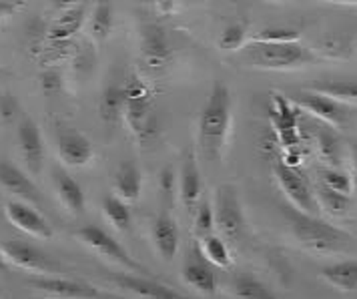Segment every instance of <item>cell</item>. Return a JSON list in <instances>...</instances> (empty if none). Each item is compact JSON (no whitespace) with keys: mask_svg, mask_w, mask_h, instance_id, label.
Wrapping results in <instances>:
<instances>
[{"mask_svg":"<svg viewBox=\"0 0 357 299\" xmlns=\"http://www.w3.org/2000/svg\"><path fill=\"white\" fill-rule=\"evenodd\" d=\"M84 10H86V6H82V4H73V6H68L65 13L56 18V22L52 24V29H50V40L63 43L68 36H73V34L77 33V31L81 29L82 18H84Z\"/></svg>","mask_w":357,"mask_h":299,"instance_id":"603a6c76","label":"cell"},{"mask_svg":"<svg viewBox=\"0 0 357 299\" xmlns=\"http://www.w3.org/2000/svg\"><path fill=\"white\" fill-rule=\"evenodd\" d=\"M351 181H354V187L357 189V143L351 145Z\"/></svg>","mask_w":357,"mask_h":299,"instance_id":"f35d334b","label":"cell"},{"mask_svg":"<svg viewBox=\"0 0 357 299\" xmlns=\"http://www.w3.org/2000/svg\"><path fill=\"white\" fill-rule=\"evenodd\" d=\"M321 277L335 289L351 291L354 287H357V261H340L324 267Z\"/></svg>","mask_w":357,"mask_h":299,"instance_id":"d4e9b609","label":"cell"},{"mask_svg":"<svg viewBox=\"0 0 357 299\" xmlns=\"http://www.w3.org/2000/svg\"><path fill=\"white\" fill-rule=\"evenodd\" d=\"M313 197H315V201H317L319 209H324V211H327L329 215H335V217L345 215V213H347V209H349V203H351L349 197L340 195V193H335V191H331V189L324 187L321 183L315 187Z\"/></svg>","mask_w":357,"mask_h":299,"instance_id":"f1b7e54d","label":"cell"},{"mask_svg":"<svg viewBox=\"0 0 357 299\" xmlns=\"http://www.w3.org/2000/svg\"><path fill=\"white\" fill-rule=\"evenodd\" d=\"M269 115H271V123H273L275 131L297 129L299 111L281 93H271V109H269Z\"/></svg>","mask_w":357,"mask_h":299,"instance_id":"484cf974","label":"cell"},{"mask_svg":"<svg viewBox=\"0 0 357 299\" xmlns=\"http://www.w3.org/2000/svg\"><path fill=\"white\" fill-rule=\"evenodd\" d=\"M231 289L237 299H277L275 293L259 282L257 277H253L251 273H239L235 275V279L231 283Z\"/></svg>","mask_w":357,"mask_h":299,"instance_id":"4316f807","label":"cell"},{"mask_svg":"<svg viewBox=\"0 0 357 299\" xmlns=\"http://www.w3.org/2000/svg\"><path fill=\"white\" fill-rule=\"evenodd\" d=\"M183 279L187 285L199 289L201 293L213 296L217 291V275H215L211 266H207L201 259H189L183 266Z\"/></svg>","mask_w":357,"mask_h":299,"instance_id":"44dd1931","label":"cell"},{"mask_svg":"<svg viewBox=\"0 0 357 299\" xmlns=\"http://www.w3.org/2000/svg\"><path fill=\"white\" fill-rule=\"evenodd\" d=\"M18 143L22 151V159L29 167L31 173H40L43 161H45V143H43V135L38 131L36 123L31 118H24L18 127Z\"/></svg>","mask_w":357,"mask_h":299,"instance_id":"7c38bea8","label":"cell"},{"mask_svg":"<svg viewBox=\"0 0 357 299\" xmlns=\"http://www.w3.org/2000/svg\"><path fill=\"white\" fill-rule=\"evenodd\" d=\"M201 173L197 167L193 153H187L183 159V167H181V201L185 205V209L193 215L199 199H201Z\"/></svg>","mask_w":357,"mask_h":299,"instance_id":"2e32d148","label":"cell"},{"mask_svg":"<svg viewBox=\"0 0 357 299\" xmlns=\"http://www.w3.org/2000/svg\"><path fill=\"white\" fill-rule=\"evenodd\" d=\"M113 282L129 291L132 296L141 299H189L185 296H181L178 291L171 289L169 285L153 282V279H145V277H137V275H116L113 277Z\"/></svg>","mask_w":357,"mask_h":299,"instance_id":"5bb4252c","label":"cell"},{"mask_svg":"<svg viewBox=\"0 0 357 299\" xmlns=\"http://www.w3.org/2000/svg\"><path fill=\"white\" fill-rule=\"evenodd\" d=\"M153 241L165 261H173L178 251L177 223L169 215H159L153 223Z\"/></svg>","mask_w":357,"mask_h":299,"instance_id":"ac0fdd59","label":"cell"},{"mask_svg":"<svg viewBox=\"0 0 357 299\" xmlns=\"http://www.w3.org/2000/svg\"><path fill=\"white\" fill-rule=\"evenodd\" d=\"M15 8H18V4H6V2H2V4H0V15L10 13V10H15Z\"/></svg>","mask_w":357,"mask_h":299,"instance_id":"60d3db41","label":"cell"},{"mask_svg":"<svg viewBox=\"0 0 357 299\" xmlns=\"http://www.w3.org/2000/svg\"><path fill=\"white\" fill-rule=\"evenodd\" d=\"M77 235H79V239H81L84 245H89L91 250L100 253L102 257L111 259V261L119 263V266L127 267L129 271H135V273L137 271H143V267L139 266L129 253H127V250L116 239H113L105 229H100L97 225H86V227L79 229Z\"/></svg>","mask_w":357,"mask_h":299,"instance_id":"ba28073f","label":"cell"},{"mask_svg":"<svg viewBox=\"0 0 357 299\" xmlns=\"http://www.w3.org/2000/svg\"><path fill=\"white\" fill-rule=\"evenodd\" d=\"M113 29V6L109 2H100L91 15V34L97 43H102Z\"/></svg>","mask_w":357,"mask_h":299,"instance_id":"4dcf8cb0","label":"cell"},{"mask_svg":"<svg viewBox=\"0 0 357 299\" xmlns=\"http://www.w3.org/2000/svg\"><path fill=\"white\" fill-rule=\"evenodd\" d=\"M173 183H175V177H173V169H165L161 173V187L165 193H171L173 191Z\"/></svg>","mask_w":357,"mask_h":299,"instance_id":"74e56055","label":"cell"},{"mask_svg":"<svg viewBox=\"0 0 357 299\" xmlns=\"http://www.w3.org/2000/svg\"><path fill=\"white\" fill-rule=\"evenodd\" d=\"M283 213L287 217V221L291 223V231L297 237V241L303 247L315 251V253L340 251L349 241V237L345 233L321 221L319 217L303 215V213L295 211L291 207L283 209Z\"/></svg>","mask_w":357,"mask_h":299,"instance_id":"3957f363","label":"cell"},{"mask_svg":"<svg viewBox=\"0 0 357 299\" xmlns=\"http://www.w3.org/2000/svg\"><path fill=\"white\" fill-rule=\"evenodd\" d=\"M299 107L303 111H307L309 115H313L317 121H321L325 127H341L345 123V111L341 109L340 102L321 97V95H315V93H309L305 91V95L299 99Z\"/></svg>","mask_w":357,"mask_h":299,"instance_id":"9a60e30c","label":"cell"},{"mask_svg":"<svg viewBox=\"0 0 357 299\" xmlns=\"http://www.w3.org/2000/svg\"><path fill=\"white\" fill-rule=\"evenodd\" d=\"M59 155L63 163L70 167H84L91 163L95 151L91 141L79 133L77 129H61L59 131Z\"/></svg>","mask_w":357,"mask_h":299,"instance_id":"8fae6325","label":"cell"},{"mask_svg":"<svg viewBox=\"0 0 357 299\" xmlns=\"http://www.w3.org/2000/svg\"><path fill=\"white\" fill-rule=\"evenodd\" d=\"M315 145L319 151L321 161H325V167L340 169L341 163V141L337 133L331 127H321L315 131Z\"/></svg>","mask_w":357,"mask_h":299,"instance_id":"cb8c5ba5","label":"cell"},{"mask_svg":"<svg viewBox=\"0 0 357 299\" xmlns=\"http://www.w3.org/2000/svg\"><path fill=\"white\" fill-rule=\"evenodd\" d=\"M54 187H56V193H59L61 203L65 205L73 215H82L84 213V207H86L84 191L68 173L56 169L54 171Z\"/></svg>","mask_w":357,"mask_h":299,"instance_id":"ffe728a7","label":"cell"},{"mask_svg":"<svg viewBox=\"0 0 357 299\" xmlns=\"http://www.w3.org/2000/svg\"><path fill=\"white\" fill-rule=\"evenodd\" d=\"M6 269H8V267H6V263H4V259L0 257V271H6Z\"/></svg>","mask_w":357,"mask_h":299,"instance_id":"b9f144b4","label":"cell"},{"mask_svg":"<svg viewBox=\"0 0 357 299\" xmlns=\"http://www.w3.org/2000/svg\"><path fill=\"white\" fill-rule=\"evenodd\" d=\"M31 287L61 299H97L98 291L86 283L61 279V277H36L31 279Z\"/></svg>","mask_w":357,"mask_h":299,"instance_id":"4fadbf2b","label":"cell"},{"mask_svg":"<svg viewBox=\"0 0 357 299\" xmlns=\"http://www.w3.org/2000/svg\"><path fill=\"white\" fill-rule=\"evenodd\" d=\"M113 187L116 197L121 201H137L141 197V187H143V179H141V171L139 167L130 161L121 163L119 169L114 171Z\"/></svg>","mask_w":357,"mask_h":299,"instance_id":"d6986e66","label":"cell"},{"mask_svg":"<svg viewBox=\"0 0 357 299\" xmlns=\"http://www.w3.org/2000/svg\"><path fill=\"white\" fill-rule=\"evenodd\" d=\"M287 43H299V33L295 29H265L257 36H253L251 45H287Z\"/></svg>","mask_w":357,"mask_h":299,"instance_id":"836d02e7","label":"cell"},{"mask_svg":"<svg viewBox=\"0 0 357 299\" xmlns=\"http://www.w3.org/2000/svg\"><path fill=\"white\" fill-rule=\"evenodd\" d=\"M0 187L6 189L8 193L18 195L22 199L38 203V189L34 183L10 161H0Z\"/></svg>","mask_w":357,"mask_h":299,"instance_id":"e0dca14e","label":"cell"},{"mask_svg":"<svg viewBox=\"0 0 357 299\" xmlns=\"http://www.w3.org/2000/svg\"><path fill=\"white\" fill-rule=\"evenodd\" d=\"M4 213H6V219L20 231L29 233L33 237H38V239H50L52 237V229L47 223V219L36 209L20 203V201H8L4 207Z\"/></svg>","mask_w":357,"mask_h":299,"instance_id":"30bf717a","label":"cell"},{"mask_svg":"<svg viewBox=\"0 0 357 299\" xmlns=\"http://www.w3.org/2000/svg\"><path fill=\"white\" fill-rule=\"evenodd\" d=\"M245 38H247V22H233L229 24L223 33L219 34V49L221 50H239L245 45Z\"/></svg>","mask_w":357,"mask_h":299,"instance_id":"e575fe53","label":"cell"},{"mask_svg":"<svg viewBox=\"0 0 357 299\" xmlns=\"http://www.w3.org/2000/svg\"><path fill=\"white\" fill-rule=\"evenodd\" d=\"M231 127V91L227 84H213L209 99L199 116V145L207 159L221 161Z\"/></svg>","mask_w":357,"mask_h":299,"instance_id":"6da1fadb","label":"cell"},{"mask_svg":"<svg viewBox=\"0 0 357 299\" xmlns=\"http://www.w3.org/2000/svg\"><path fill=\"white\" fill-rule=\"evenodd\" d=\"M213 229H215V217H213L211 203L203 201L195 213V233L203 239L207 235H213Z\"/></svg>","mask_w":357,"mask_h":299,"instance_id":"d590c367","label":"cell"},{"mask_svg":"<svg viewBox=\"0 0 357 299\" xmlns=\"http://www.w3.org/2000/svg\"><path fill=\"white\" fill-rule=\"evenodd\" d=\"M245 56L251 63V67L265 68V70H289V68L303 67L313 61L311 50L303 49L299 43L249 45Z\"/></svg>","mask_w":357,"mask_h":299,"instance_id":"277c9868","label":"cell"},{"mask_svg":"<svg viewBox=\"0 0 357 299\" xmlns=\"http://www.w3.org/2000/svg\"><path fill=\"white\" fill-rule=\"evenodd\" d=\"M59 81H61V79H59V75H56V72H45V75H43V84H45V89H47V91H52V89H54V84H59Z\"/></svg>","mask_w":357,"mask_h":299,"instance_id":"ab89813d","label":"cell"},{"mask_svg":"<svg viewBox=\"0 0 357 299\" xmlns=\"http://www.w3.org/2000/svg\"><path fill=\"white\" fill-rule=\"evenodd\" d=\"M141 61L151 70H162L173 61V49L167 31L157 22H146L141 29Z\"/></svg>","mask_w":357,"mask_h":299,"instance_id":"52a82bcc","label":"cell"},{"mask_svg":"<svg viewBox=\"0 0 357 299\" xmlns=\"http://www.w3.org/2000/svg\"><path fill=\"white\" fill-rule=\"evenodd\" d=\"M273 175H275L279 189L285 193V197L289 199L295 211L309 217L319 215V205L313 197V191L309 189L307 181L299 175L297 169H291L285 163H281V159H277L273 165Z\"/></svg>","mask_w":357,"mask_h":299,"instance_id":"5b68a950","label":"cell"},{"mask_svg":"<svg viewBox=\"0 0 357 299\" xmlns=\"http://www.w3.org/2000/svg\"><path fill=\"white\" fill-rule=\"evenodd\" d=\"M319 183L327 187V189H331V191H335V193H340V195H345V197H349L354 193V189H356L351 177L345 171L331 169V167H324L319 171Z\"/></svg>","mask_w":357,"mask_h":299,"instance_id":"1f68e13d","label":"cell"},{"mask_svg":"<svg viewBox=\"0 0 357 299\" xmlns=\"http://www.w3.org/2000/svg\"><path fill=\"white\" fill-rule=\"evenodd\" d=\"M0 257L4 259V263L38 273V275H49L59 271L56 263H52L49 257H45L38 250H34L33 245L22 243V241H4L0 243Z\"/></svg>","mask_w":357,"mask_h":299,"instance_id":"9c48e42d","label":"cell"},{"mask_svg":"<svg viewBox=\"0 0 357 299\" xmlns=\"http://www.w3.org/2000/svg\"><path fill=\"white\" fill-rule=\"evenodd\" d=\"M125 109V84H109L100 97L98 111L105 123H114Z\"/></svg>","mask_w":357,"mask_h":299,"instance_id":"83f0119b","label":"cell"},{"mask_svg":"<svg viewBox=\"0 0 357 299\" xmlns=\"http://www.w3.org/2000/svg\"><path fill=\"white\" fill-rule=\"evenodd\" d=\"M201 253L207 259V263L217 267H231V253L225 241L219 235H207L201 239Z\"/></svg>","mask_w":357,"mask_h":299,"instance_id":"f546056e","label":"cell"},{"mask_svg":"<svg viewBox=\"0 0 357 299\" xmlns=\"http://www.w3.org/2000/svg\"><path fill=\"white\" fill-rule=\"evenodd\" d=\"M347 45L340 38H327L321 43V52L327 59H345L347 56Z\"/></svg>","mask_w":357,"mask_h":299,"instance_id":"8d00e7d4","label":"cell"},{"mask_svg":"<svg viewBox=\"0 0 357 299\" xmlns=\"http://www.w3.org/2000/svg\"><path fill=\"white\" fill-rule=\"evenodd\" d=\"M123 116L141 147H146L159 131L157 113H155V97L149 91V86L139 79H130V83L125 84Z\"/></svg>","mask_w":357,"mask_h":299,"instance_id":"7a4b0ae2","label":"cell"},{"mask_svg":"<svg viewBox=\"0 0 357 299\" xmlns=\"http://www.w3.org/2000/svg\"><path fill=\"white\" fill-rule=\"evenodd\" d=\"M213 217H215V229L227 239H237L243 231L245 217L241 211V203L237 197V189L233 185L223 183L215 191L213 203Z\"/></svg>","mask_w":357,"mask_h":299,"instance_id":"8992f818","label":"cell"},{"mask_svg":"<svg viewBox=\"0 0 357 299\" xmlns=\"http://www.w3.org/2000/svg\"><path fill=\"white\" fill-rule=\"evenodd\" d=\"M102 211L107 219L113 223L116 229L127 231L130 227V211L125 201H121L116 195H107L102 199Z\"/></svg>","mask_w":357,"mask_h":299,"instance_id":"d6a6232c","label":"cell"},{"mask_svg":"<svg viewBox=\"0 0 357 299\" xmlns=\"http://www.w3.org/2000/svg\"><path fill=\"white\" fill-rule=\"evenodd\" d=\"M305 91L327 97L335 102L357 105V81H324V83L309 84Z\"/></svg>","mask_w":357,"mask_h":299,"instance_id":"7402d4cb","label":"cell"}]
</instances>
